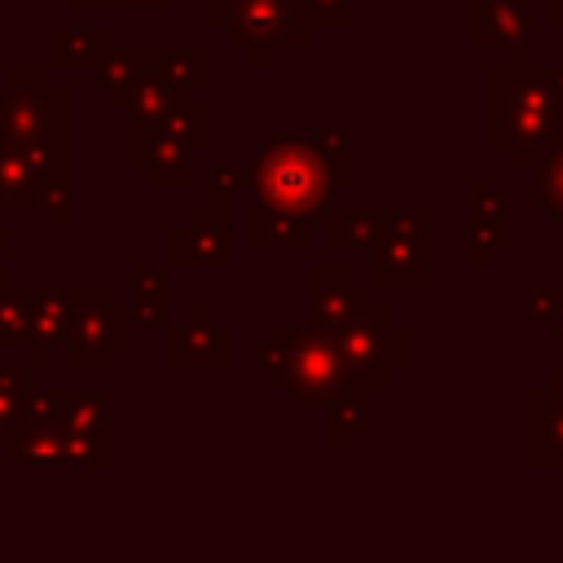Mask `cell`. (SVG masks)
<instances>
[{"label":"cell","instance_id":"obj_1","mask_svg":"<svg viewBox=\"0 0 563 563\" xmlns=\"http://www.w3.org/2000/svg\"><path fill=\"white\" fill-rule=\"evenodd\" d=\"M339 180L343 172L334 167V158L321 154V141L303 132L273 136L268 150L242 172V185L255 198V207H277L295 216H312Z\"/></svg>","mask_w":563,"mask_h":563},{"label":"cell","instance_id":"obj_2","mask_svg":"<svg viewBox=\"0 0 563 563\" xmlns=\"http://www.w3.org/2000/svg\"><path fill=\"white\" fill-rule=\"evenodd\" d=\"M260 361L268 378L299 400H330L343 387V361L317 330H273Z\"/></svg>","mask_w":563,"mask_h":563},{"label":"cell","instance_id":"obj_3","mask_svg":"<svg viewBox=\"0 0 563 563\" xmlns=\"http://www.w3.org/2000/svg\"><path fill=\"white\" fill-rule=\"evenodd\" d=\"M66 141V92L44 75L18 66L0 88V145Z\"/></svg>","mask_w":563,"mask_h":563},{"label":"cell","instance_id":"obj_4","mask_svg":"<svg viewBox=\"0 0 563 563\" xmlns=\"http://www.w3.org/2000/svg\"><path fill=\"white\" fill-rule=\"evenodd\" d=\"M70 295H75V312H70V325H66L62 352H66L75 365L92 369V365H101L114 347L128 343V321H123V312L110 303L106 290L84 286V290H70Z\"/></svg>","mask_w":563,"mask_h":563},{"label":"cell","instance_id":"obj_5","mask_svg":"<svg viewBox=\"0 0 563 563\" xmlns=\"http://www.w3.org/2000/svg\"><path fill=\"white\" fill-rule=\"evenodd\" d=\"M48 413L62 427L75 466H106L110 462V400L106 396L48 391Z\"/></svg>","mask_w":563,"mask_h":563},{"label":"cell","instance_id":"obj_6","mask_svg":"<svg viewBox=\"0 0 563 563\" xmlns=\"http://www.w3.org/2000/svg\"><path fill=\"white\" fill-rule=\"evenodd\" d=\"M172 264H185V268H224L229 264V229H224L220 207L194 211L189 224L180 233H172Z\"/></svg>","mask_w":563,"mask_h":563},{"label":"cell","instance_id":"obj_7","mask_svg":"<svg viewBox=\"0 0 563 563\" xmlns=\"http://www.w3.org/2000/svg\"><path fill=\"white\" fill-rule=\"evenodd\" d=\"M70 312H75V295L70 290H57V286H44L31 295V361L35 369H44L53 361V352L62 347L66 339V325H70Z\"/></svg>","mask_w":563,"mask_h":563},{"label":"cell","instance_id":"obj_8","mask_svg":"<svg viewBox=\"0 0 563 563\" xmlns=\"http://www.w3.org/2000/svg\"><path fill=\"white\" fill-rule=\"evenodd\" d=\"M172 361L180 365H224L229 361V334L220 325H207V312L198 308L185 330L172 334Z\"/></svg>","mask_w":563,"mask_h":563},{"label":"cell","instance_id":"obj_9","mask_svg":"<svg viewBox=\"0 0 563 563\" xmlns=\"http://www.w3.org/2000/svg\"><path fill=\"white\" fill-rule=\"evenodd\" d=\"M110 48V31L101 26H75V31H53L48 40V53H53V66H97Z\"/></svg>","mask_w":563,"mask_h":563},{"label":"cell","instance_id":"obj_10","mask_svg":"<svg viewBox=\"0 0 563 563\" xmlns=\"http://www.w3.org/2000/svg\"><path fill=\"white\" fill-rule=\"evenodd\" d=\"M31 405V383L22 369H0V444H9V435L22 427Z\"/></svg>","mask_w":563,"mask_h":563},{"label":"cell","instance_id":"obj_11","mask_svg":"<svg viewBox=\"0 0 563 563\" xmlns=\"http://www.w3.org/2000/svg\"><path fill=\"white\" fill-rule=\"evenodd\" d=\"M26 339H31V295L9 286L0 295V347H18Z\"/></svg>","mask_w":563,"mask_h":563},{"label":"cell","instance_id":"obj_12","mask_svg":"<svg viewBox=\"0 0 563 563\" xmlns=\"http://www.w3.org/2000/svg\"><path fill=\"white\" fill-rule=\"evenodd\" d=\"M132 282V295H136V317H141V325H158L163 321V312H167V282L163 277H154V273H132L128 277Z\"/></svg>","mask_w":563,"mask_h":563},{"label":"cell","instance_id":"obj_13","mask_svg":"<svg viewBox=\"0 0 563 563\" xmlns=\"http://www.w3.org/2000/svg\"><path fill=\"white\" fill-rule=\"evenodd\" d=\"M312 22H343V0H312Z\"/></svg>","mask_w":563,"mask_h":563},{"label":"cell","instance_id":"obj_14","mask_svg":"<svg viewBox=\"0 0 563 563\" xmlns=\"http://www.w3.org/2000/svg\"><path fill=\"white\" fill-rule=\"evenodd\" d=\"M75 4H88L92 9V4H132V0H75Z\"/></svg>","mask_w":563,"mask_h":563},{"label":"cell","instance_id":"obj_15","mask_svg":"<svg viewBox=\"0 0 563 563\" xmlns=\"http://www.w3.org/2000/svg\"><path fill=\"white\" fill-rule=\"evenodd\" d=\"M4 290H9V268L0 264V295H4Z\"/></svg>","mask_w":563,"mask_h":563},{"label":"cell","instance_id":"obj_16","mask_svg":"<svg viewBox=\"0 0 563 563\" xmlns=\"http://www.w3.org/2000/svg\"><path fill=\"white\" fill-rule=\"evenodd\" d=\"M132 4H167V0H132Z\"/></svg>","mask_w":563,"mask_h":563},{"label":"cell","instance_id":"obj_17","mask_svg":"<svg viewBox=\"0 0 563 563\" xmlns=\"http://www.w3.org/2000/svg\"><path fill=\"white\" fill-rule=\"evenodd\" d=\"M4 242H9V233H4V229H0V246H4Z\"/></svg>","mask_w":563,"mask_h":563}]
</instances>
